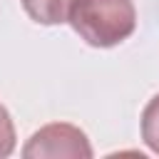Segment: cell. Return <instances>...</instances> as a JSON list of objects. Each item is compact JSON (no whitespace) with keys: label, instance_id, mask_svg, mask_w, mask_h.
I'll list each match as a JSON object with an SVG mask.
<instances>
[{"label":"cell","instance_id":"obj_1","mask_svg":"<svg viewBox=\"0 0 159 159\" xmlns=\"http://www.w3.org/2000/svg\"><path fill=\"white\" fill-rule=\"evenodd\" d=\"M67 22L84 42L112 47L134 32L137 12L132 0H75Z\"/></svg>","mask_w":159,"mask_h":159},{"label":"cell","instance_id":"obj_2","mask_svg":"<svg viewBox=\"0 0 159 159\" xmlns=\"http://www.w3.org/2000/svg\"><path fill=\"white\" fill-rule=\"evenodd\" d=\"M84 134L70 124H50L32 137L25 157H89Z\"/></svg>","mask_w":159,"mask_h":159},{"label":"cell","instance_id":"obj_4","mask_svg":"<svg viewBox=\"0 0 159 159\" xmlns=\"http://www.w3.org/2000/svg\"><path fill=\"white\" fill-rule=\"evenodd\" d=\"M142 137L149 144V149L159 154V94L147 104L142 114Z\"/></svg>","mask_w":159,"mask_h":159},{"label":"cell","instance_id":"obj_5","mask_svg":"<svg viewBox=\"0 0 159 159\" xmlns=\"http://www.w3.org/2000/svg\"><path fill=\"white\" fill-rule=\"evenodd\" d=\"M15 147V132H12V122L10 114L5 112V107L0 104V157H7Z\"/></svg>","mask_w":159,"mask_h":159},{"label":"cell","instance_id":"obj_3","mask_svg":"<svg viewBox=\"0 0 159 159\" xmlns=\"http://www.w3.org/2000/svg\"><path fill=\"white\" fill-rule=\"evenodd\" d=\"M72 5H75V0H22L25 12L35 22H42V25L67 22Z\"/></svg>","mask_w":159,"mask_h":159}]
</instances>
